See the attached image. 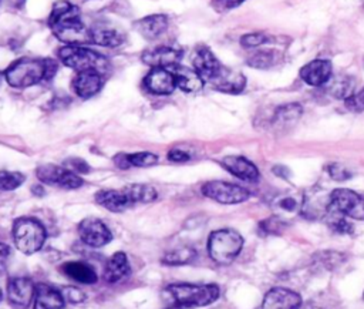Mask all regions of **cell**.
<instances>
[{"mask_svg": "<svg viewBox=\"0 0 364 309\" xmlns=\"http://www.w3.org/2000/svg\"><path fill=\"white\" fill-rule=\"evenodd\" d=\"M129 162L132 167H151L158 162V157L152 152H135V154H128Z\"/></svg>", "mask_w": 364, "mask_h": 309, "instance_id": "40", "label": "cell"}, {"mask_svg": "<svg viewBox=\"0 0 364 309\" xmlns=\"http://www.w3.org/2000/svg\"><path fill=\"white\" fill-rule=\"evenodd\" d=\"M97 204L111 212H122L132 206V202L125 189H101L94 195Z\"/></svg>", "mask_w": 364, "mask_h": 309, "instance_id": "20", "label": "cell"}, {"mask_svg": "<svg viewBox=\"0 0 364 309\" xmlns=\"http://www.w3.org/2000/svg\"><path fill=\"white\" fill-rule=\"evenodd\" d=\"M171 71L175 77L176 87L181 88L182 91H185V93H198L203 88L205 81L202 80V77L198 74V71L195 68L176 66V67L171 68Z\"/></svg>", "mask_w": 364, "mask_h": 309, "instance_id": "24", "label": "cell"}, {"mask_svg": "<svg viewBox=\"0 0 364 309\" xmlns=\"http://www.w3.org/2000/svg\"><path fill=\"white\" fill-rule=\"evenodd\" d=\"M125 36L117 27L101 23L90 28V41L102 47H118L124 43Z\"/></svg>", "mask_w": 364, "mask_h": 309, "instance_id": "22", "label": "cell"}, {"mask_svg": "<svg viewBox=\"0 0 364 309\" xmlns=\"http://www.w3.org/2000/svg\"><path fill=\"white\" fill-rule=\"evenodd\" d=\"M192 63H193V68L198 71L202 80L208 84L223 66L212 53V50L206 46H198L195 48L192 54Z\"/></svg>", "mask_w": 364, "mask_h": 309, "instance_id": "14", "label": "cell"}, {"mask_svg": "<svg viewBox=\"0 0 364 309\" xmlns=\"http://www.w3.org/2000/svg\"><path fill=\"white\" fill-rule=\"evenodd\" d=\"M168 159L172 162H186L191 159V154L181 148H172L168 152Z\"/></svg>", "mask_w": 364, "mask_h": 309, "instance_id": "44", "label": "cell"}, {"mask_svg": "<svg viewBox=\"0 0 364 309\" xmlns=\"http://www.w3.org/2000/svg\"><path fill=\"white\" fill-rule=\"evenodd\" d=\"M333 75V66L330 60L316 58L300 70L301 80L311 87H323Z\"/></svg>", "mask_w": 364, "mask_h": 309, "instance_id": "16", "label": "cell"}, {"mask_svg": "<svg viewBox=\"0 0 364 309\" xmlns=\"http://www.w3.org/2000/svg\"><path fill=\"white\" fill-rule=\"evenodd\" d=\"M131 273V266L128 263L127 255L124 252H115L107 262L105 265V271H104V276L105 281L109 283H115L122 281L124 278H127Z\"/></svg>", "mask_w": 364, "mask_h": 309, "instance_id": "28", "label": "cell"}, {"mask_svg": "<svg viewBox=\"0 0 364 309\" xmlns=\"http://www.w3.org/2000/svg\"><path fill=\"white\" fill-rule=\"evenodd\" d=\"M26 177L17 171H0V191H13L24 182Z\"/></svg>", "mask_w": 364, "mask_h": 309, "instance_id": "36", "label": "cell"}, {"mask_svg": "<svg viewBox=\"0 0 364 309\" xmlns=\"http://www.w3.org/2000/svg\"><path fill=\"white\" fill-rule=\"evenodd\" d=\"M144 87L152 94L168 95L176 88V83L171 70L152 68L144 78Z\"/></svg>", "mask_w": 364, "mask_h": 309, "instance_id": "17", "label": "cell"}, {"mask_svg": "<svg viewBox=\"0 0 364 309\" xmlns=\"http://www.w3.org/2000/svg\"><path fill=\"white\" fill-rule=\"evenodd\" d=\"M354 88H355L354 78L346 74H338L334 77L331 75L330 80L323 85V90L328 95L340 100H346L347 97H350L354 93Z\"/></svg>", "mask_w": 364, "mask_h": 309, "instance_id": "29", "label": "cell"}, {"mask_svg": "<svg viewBox=\"0 0 364 309\" xmlns=\"http://www.w3.org/2000/svg\"><path fill=\"white\" fill-rule=\"evenodd\" d=\"M245 0H212V7L219 11V13H223V11H229L237 6H240Z\"/></svg>", "mask_w": 364, "mask_h": 309, "instance_id": "43", "label": "cell"}, {"mask_svg": "<svg viewBox=\"0 0 364 309\" xmlns=\"http://www.w3.org/2000/svg\"><path fill=\"white\" fill-rule=\"evenodd\" d=\"M220 164L232 175H235L236 178L246 181V182H256L260 177L256 165L252 161H249L247 158L240 157V155L225 157V158H222Z\"/></svg>", "mask_w": 364, "mask_h": 309, "instance_id": "19", "label": "cell"}, {"mask_svg": "<svg viewBox=\"0 0 364 309\" xmlns=\"http://www.w3.org/2000/svg\"><path fill=\"white\" fill-rule=\"evenodd\" d=\"M168 26V17L165 14H151L135 21V30L146 40L159 37Z\"/></svg>", "mask_w": 364, "mask_h": 309, "instance_id": "26", "label": "cell"}, {"mask_svg": "<svg viewBox=\"0 0 364 309\" xmlns=\"http://www.w3.org/2000/svg\"><path fill=\"white\" fill-rule=\"evenodd\" d=\"M0 300H1V289H0Z\"/></svg>", "mask_w": 364, "mask_h": 309, "instance_id": "52", "label": "cell"}, {"mask_svg": "<svg viewBox=\"0 0 364 309\" xmlns=\"http://www.w3.org/2000/svg\"><path fill=\"white\" fill-rule=\"evenodd\" d=\"M303 309H341L334 298L327 295H317L306 302Z\"/></svg>", "mask_w": 364, "mask_h": 309, "instance_id": "37", "label": "cell"}, {"mask_svg": "<svg viewBox=\"0 0 364 309\" xmlns=\"http://www.w3.org/2000/svg\"><path fill=\"white\" fill-rule=\"evenodd\" d=\"M36 286L26 276L11 278L7 283V299L17 309H26L34 299Z\"/></svg>", "mask_w": 364, "mask_h": 309, "instance_id": "13", "label": "cell"}, {"mask_svg": "<svg viewBox=\"0 0 364 309\" xmlns=\"http://www.w3.org/2000/svg\"><path fill=\"white\" fill-rule=\"evenodd\" d=\"M48 26L55 37L67 44L90 41V30L85 28L78 7L68 0H58L54 3Z\"/></svg>", "mask_w": 364, "mask_h": 309, "instance_id": "1", "label": "cell"}, {"mask_svg": "<svg viewBox=\"0 0 364 309\" xmlns=\"http://www.w3.org/2000/svg\"><path fill=\"white\" fill-rule=\"evenodd\" d=\"M13 239L20 252L31 255L41 249L46 241V229L37 219L23 216L14 221Z\"/></svg>", "mask_w": 364, "mask_h": 309, "instance_id": "6", "label": "cell"}, {"mask_svg": "<svg viewBox=\"0 0 364 309\" xmlns=\"http://www.w3.org/2000/svg\"><path fill=\"white\" fill-rule=\"evenodd\" d=\"M287 226V222L284 219H282L277 215H270L266 219L260 221L257 225V232L262 236H276L280 235Z\"/></svg>", "mask_w": 364, "mask_h": 309, "instance_id": "34", "label": "cell"}, {"mask_svg": "<svg viewBox=\"0 0 364 309\" xmlns=\"http://www.w3.org/2000/svg\"><path fill=\"white\" fill-rule=\"evenodd\" d=\"M202 194L219 204H240L250 197V192L246 188L226 181L205 182L202 185Z\"/></svg>", "mask_w": 364, "mask_h": 309, "instance_id": "8", "label": "cell"}, {"mask_svg": "<svg viewBox=\"0 0 364 309\" xmlns=\"http://www.w3.org/2000/svg\"><path fill=\"white\" fill-rule=\"evenodd\" d=\"M114 162H115V165H117L118 168H121V169H127V168L132 167L131 162H129L128 154H118V155H115V157H114Z\"/></svg>", "mask_w": 364, "mask_h": 309, "instance_id": "48", "label": "cell"}, {"mask_svg": "<svg viewBox=\"0 0 364 309\" xmlns=\"http://www.w3.org/2000/svg\"><path fill=\"white\" fill-rule=\"evenodd\" d=\"M363 300H364V292H363Z\"/></svg>", "mask_w": 364, "mask_h": 309, "instance_id": "53", "label": "cell"}, {"mask_svg": "<svg viewBox=\"0 0 364 309\" xmlns=\"http://www.w3.org/2000/svg\"><path fill=\"white\" fill-rule=\"evenodd\" d=\"M6 3L10 6V7H14V9H20L26 0H6Z\"/></svg>", "mask_w": 364, "mask_h": 309, "instance_id": "50", "label": "cell"}, {"mask_svg": "<svg viewBox=\"0 0 364 309\" xmlns=\"http://www.w3.org/2000/svg\"><path fill=\"white\" fill-rule=\"evenodd\" d=\"M330 205V194L311 192L307 194L300 205V214L309 219H324Z\"/></svg>", "mask_w": 364, "mask_h": 309, "instance_id": "21", "label": "cell"}, {"mask_svg": "<svg viewBox=\"0 0 364 309\" xmlns=\"http://www.w3.org/2000/svg\"><path fill=\"white\" fill-rule=\"evenodd\" d=\"M166 290L182 309L210 305L220 293L219 286L215 283H171Z\"/></svg>", "mask_w": 364, "mask_h": 309, "instance_id": "3", "label": "cell"}, {"mask_svg": "<svg viewBox=\"0 0 364 309\" xmlns=\"http://www.w3.org/2000/svg\"><path fill=\"white\" fill-rule=\"evenodd\" d=\"M55 71L57 63L53 58L23 57L7 67L4 77L11 87L26 88L51 80Z\"/></svg>", "mask_w": 364, "mask_h": 309, "instance_id": "2", "label": "cell"}, {"mask_svg": "<svg viewBox=\"0 0 364 309\" xmlns=\"http://www.w3.org/2000/svg\"><path fill=\"white\" fill-rule=\"evenodd\" d=\"M209 84L218 91L228 94H239L246 87V78L240 71L222 66L218 74L209 81Z\"/></svg>", "mask_w": 364, "mask_h": 309, "instance_id": "15", "label": "cell"}, {"mask_svg": "<svg viewBox=\"0 0 364 309\" xmlns=\"http://www.w3.org/2000/svg\"><path fill=\"white\" fill-rule=\"evenodd\" d=\"M273 172H274L277 177L284 178V179H289V177L291 175V172L289 171V168H286V167H283V165H276V167H273Z\"/></svg>", "mask_w": 364, "mask_h": 309, "instance_id": "49", "label": "cell"}, {"mask_svg": "<svg viewBox=\"0 0 364 309\" xmlns=\"http://www.w3.org/2000/svg\"><path fill=\"white\" fill-rule=\"evenodd\" d=\"M279 206H280L282 209H284V211L294 212V211L299 209V202H297L294 198H291V197H286V198H283V199L279 201Z\"/></svg>", "mask_w": 364, "mask_h": 309, "instance_id": "47", "label": "cell"}, {"mask_svg": "<svg viewBox=\"0 0 364 309\" xmlns=\"http://www.w3.org/2000/svg\"><path fill=\"white\" fill-rule=\"evenodd\" d=\"M132 205L134 204H148L156 199V189L146 184H131L124 187Z\"/></svg>", "mask_w": 364, "mask_h": 309, "instance_id": "31", "label": "cell"}, {"mask_svg": "<svg viewBox=\"0 0 364 309\" xmlns=\"http://www.w3.org/2000/svg\"><path fill=\"white\" fill-rule=\"evenodd\" d=\"M61 293H63L64 299L70 300L71 303H78V302H82L85 299V295L78 288H74V286L63 288Z\"/></svg>", "mask_w": 364, "mask_h": 309, "instance_id": "42", "label": "cell"}, {"mask_svg": "<svg viewBox=\"0 0 364 309\" xmlns=\"http://www.w3.org/2000/svg\"><path fill=\"white\" fill-rule=\"evenodd\" d=\"M36 174L40 182L48 184V185H57L65 189H75L82 187L84 184V179L77 172L55 164L40 165Z\"/></svg>", "mask_w": 364, "mask_h": 309, "instance_id": "9", "label": "cell"}, {"mask_svg": "<svg viewBox=\"0 0 364 309\" xmlns=\"http://www.w3.org/2000/svg\"><path fill=\"white\" fill-rule=\"evenodd\" d=\"M78 235L80 239L92 248H100L107 245L112 235L108 229V226L97 218H85L78 224Z\"/></svg>", "mask_w": 364, "mask_h": 309, "instance_id": "12", "label": "cell"}, {"mask_svg": "<svg viewBox=\"0 0 364 309\" xmlns=\"http://www.w3.org/2000/svg\"><path fill=\"white\" fill-rule=\"evenodd\" d=\"M270 41V37L266 33L257 31V33H247L240 37V44L245 48H255L259 46H263Z\"/></svg>", "mask_w": 364, "mask_h": 309, "instance_id": "38", "label": "cell"}, {"mask_svg": "<svg viewBox=\"0 0 364 309\" xmlns=\"http://www.w3.org/2000/svg\"><path fill=\"white\" fill-rule=\"evenodd\" d=\"M104 84L102 74L97 70L78 71L73 80V88L75 94L81 98H90L95 95Z\"/></svg>", "mask_w": 364, "mask_h": 309, "instance_id": "18", "label": "cell"}, {"mask_svg": "<svg viewBox=\"0 0 364 309\" xmlns=\"http://www.w3.org/2000/svg\"><path fill=\"white\" fill-rule=\"evenodd\" d=\"M9 258H10V248L6 243L0 242V275L6 272Z\"/></svg>", "mask_w": 364, "mask_h": 309, "instance_id": "46", "label": "cell"}, {"mask_svg": "<svg viewBox=\"0 0 364 309\" xmlns=\"http://www.w3.org/2000/svg\"><path fill=\"white\" fill-rule=\"evenodd\" d=\"M193 258H195V251L192 248L183 246V248L166 252L162 258V262L166 265H183L191 262Z\"/></svg>", "mask_w": 364, "mask_h": 309, "instance_id": "35", "label": "cell"}, {"mask_svg": "<svg viewBox=\"0 0 364 309\" xmlns=\"http://www.w3.org/2000/svg\"><path fill=\"white\" fill-rule=\"evenodd\" d=\"M67 165L70 167V169L71 171H74V172H90V165L85 162V161H82V159H80V158H71V159H68L67 161Z\"/></svg>", "mask_w": 364, "mask_h": 309, "instance_id": "45", "label": "cell"}, {"mask_svg": "<svg viewBox=\"0 0 364 309\" xmlns=\"http://www.w3.org/2000/svg\"><path fill=\"white\" fill-rule=\"evenodd\" d=\"M327 172L330 175L331 179L334 181H347L353 177V171L350 168H347L344 164H340V162H333L330 165H327Z\"/></svg>", "mask_w": 364, "mask_h": 309, "instance_id": "39", "label": "cell"}, {"mask_svg": "<svg viewBox=\"0 0 364 309\" xmlns=\"http://www.w3.org/2000/svg\"><path fill=\"white\" fill-rule=\"evenodd\" d=\"M301 296L289 288L276 286L266 292L262 303L256 309H300Z\"/></svg>", "mask_w": 364, "mask_h": 309, "instance_id": "11", "label": "cell"}, {"mask_svg": "<svg viewBox=\"0 0 364 309\" xmlns=\"http://www.w3.org/2000/svg\"><path fill=\"white\" fill-rule=\"evenodd\" d=\"M303 114V107L299 103H289L277 107L272 115V127L284 130L293 127Z\"/></svg>", "mask_w": 364, "mask_h": 309, "instance_id": "25", "label": "cell"}, {"mask_svg": "<svg viewBox=\"0 0 364 309\" xmlns=\"http://www.w3.org/2000/svg\"><path fill=\"white\" fill-rule=\"evenodd\" d=\"M243 246L242 235L232 228L213 231L208 239V253L219 265H229L236 259Z\"/></svg>", "mask_w": 364, "mask_h": 309, "instance_id": "4", "label": "cell"}, {"mask_svg": "<svg viewBox=\"0 0 364 309\" xmlns=\"http://www.w3.org/2000/svg\"><path fill=\"white\" fill-rule=\"evenodd\" d=\"M58 57L64 66L74 68L77 73L84 70H97L104 74L108 71V60L100 53L84 46H63L58 50Z\"/></svg>", "mask_w": 364, "mask_h": 309, "instance_id": "5", "label": "cell"}, {"mask_svg": "<svg viewBox=\"0 0 364 309\" xmlns=\"http://www.w3.org/2000/svg\"><path fill=\"white\" fill-rule=\"evenodd\" d=\"M346 255L336 252V251H321L317 252L314 255V261L313 263L318 268V269H324V271H333L337 266H340L344 261H346Z\"/></svg>", "mask_w": 364, "mask_h": 309, "instance_id": "32", "label": "cell"}, {"mask_svg": "<svg viewBox=\"0 0 364 309\" xmlns=\"http://www.w3.org/2000/svg\"><path fill=\"white\" fill-rule=\"evenodd\" d=\"M64 296L61 290L47 283L36 285L34 309H63Z\"/></svg>", "mask_w": 364, "mask_h": 309, "instance_id": "23", "label": "cell"}, {"mask_svg": "<svg viewBox=\"0 0 364 309\" xmlns=\"http://www.w3.org/2000/svg\"><path fill=\"white\" fill-rule=\"evenodd\" d=\"M280 58H282V53H279L277 50H273V48L257 50L247 57L246 64L253 68L266 70L276 66L280 61Z\"/></svg>", "mask_w": 364, "mask_h": 309, "instance_id": "30", "label": "cell"}, {"mask_svg": "<svg viewBox=\"0 0 364 309\" xmlns=\"http://www.w3.org/2000/svg\"><path fill=\"white\" fill-rule=\"evenodd\" d=\"M31 189H33L34 195H43L44 194V191H43V188L40 185H34Z\"/></svg>", "mask_w": 364, "mask_h": 309, "instance_id": "51", "label": "cell"}, {"mask_svg": "<svg viewBox=\"0 0 364 309\" xmlns=\"http://www.w3.org/2000/svg\"><path fill=\"white\" fill-rule=\"evenodd\" d=\"M344 105L354 112L364 111V87L358 91H354L350 97L344 100Z\"/></svg>", "mask_w": 364, "mask_h": 309, "instance_id": "41", "label": "cell"}, {"mask_svg": "<svg viewBox=\"0 0 364 309\" xmlns=\"http://www.w3.org/2000/svg\"><path fill=\"white\" fill-rule=\"evenodd\" d=\"M324 219H326L328 228H330L333 232H336V234H340V235H350V234H353V231H354L353 224H351L344 215H341V214H338V212H336V211L328 209Z\"/></svg>", "mask_w": 364, "mask_h": 309, "instance_id": "33", "label": "cell"}, {"mask_svg": "<svg viewBox=\"0 0 364 309\" xmlns=\"http://www.w3.org/2000/svg\"><path fill=\"white\" fill-rule=\"evenodd\" d=\"M61 272L65 276H68L70 279H73L78 283H85V285L95 283L98 279L95 271L88 263L81 262V261H68V262L63 263Z\"/></svg>", "mask_w": 364, "mask_h": 309, "instance_id": "27", "label": "cell"}, {"mask_svg": "<svg viewBox=\"0 0 364 309\" xmlns=\"http://www.w3.org/2000/svg\"><path fill=\"white\" fill-rule=\"evenodd\" d=\"M328 209L346 218L364 221V197L348 188H337L330 192Z\"/></svg>", "mask_w": 364, "mask_h": 309, "instance_id": "7", "label": "cell"}, {"mask_svg": "<svg viewBox=\"0 0 364 309\" xmlns=\"http://www.w3.org/2000/svg\"><path fill=\"white\" fill-rule=\"evenodd\" d=\"M182 48L173 46H158L142 53V61L154 68H173L182 60Z\"/></svg>", "mask_w": 364, "mask_h": 309, "instance_id": "10", "label": "cell"}]
</instances>
